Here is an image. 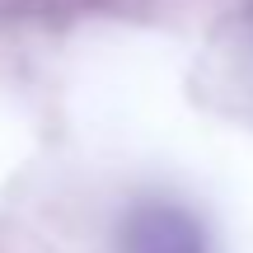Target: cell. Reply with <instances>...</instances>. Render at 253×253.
<instances>
[{
	"instance_id": "6da1fadb",
	"label": "cell",
	"mask_w": 253,
	"mask_h": 253,
	"mask_svg": "<svg viewBox=\"0 0 253 253\" xmlns=\"http://www.w3.org/2000/svg\"><path fill=\"white\" fill-rule=\"evenodd\" d=\"M118 253H207V230L178 202H141L118 230Z\"/></svg>"
}]
</instances>
